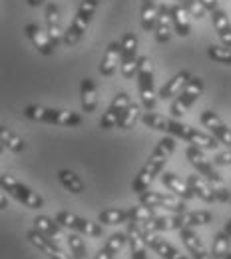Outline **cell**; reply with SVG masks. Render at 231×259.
I'll return each instance as SVG.
<instances>
[{"instance_id": "6da1fadb", "label": "cell", "mask_w": 231, "mask_h": 259, "mask_svg": "<svg viewBox=\"0 0 231 259\" xmlns=\"http://www.w3.org/2000/svg\"><path fill=\"white\" fill-rule=\"evenodd\" d=\"M142 122L148 128L156 130V132H164L165 136L181 138V140H186L190 144H196V146L203 148V150H215L219 146V140L215 136L205 134L201 130L190 126V124H183L177 118H165V116L156 114V112H144Z\"/></svg>"}, {"instance_id": "7a4b0ae2", "label": "cell", "mask_w": 231, "mask_h": 259, "mask_svg": "<svg viewBox=\"0 0 231 259\" xmlns=\"http://www.w3.org/2000/svg\"><path fill=\"white\" fill-rule=\"evenodd\" d=\"M175 152V138L173 136H164L158 146L154 148L152 156L148 158V162L144 163V167L137 171V176L132 182V192L135 194H144L146 190H150V184L156 180V176H162L164 165L171 158V154Z\"/></svg>"}, {"instance_id": "3957f363", "label": "cell", "mask_w": 231, "mask_h": 259, "mask_svg": "<svg viewBox=\"0 0 231 259\" xmlns=\"http://www.w3.org/2000/svg\"><path fill=\"white\" fill-rule=\"evenodd\" d=\"M186 156H188V160L190 163L198 169V174H201L207 182H209V186H211V190L215 192V197H217V201H221V203H225V201H231V192L229 188L225 186V182H223V178L213 169V165L211 162L205 158V154H203V148H199L196 144H190L188 146V150H186Z\"/></svg>"}, {"instance_id": "277c9868", "label": "cell", "mask_w": 231, "mask_h": 259, "mask_svg": "<svg viewBox=\"0 0 231 259\" xmlns=\"http://www.w3.org/2000/svg\"><path fill=\"white\" fill-rule=\"evenodd\" d=\"M28 120L42 122V124H52V126H66V128H78L82 124V116L76 112H64V110H54L46 108L40 104H30L22 112Z\"/></svg>"}, {"instance_id": "5b68a950", "label": "cell", "mask_w": 231, "mask_h": 259, "mask_svg": "<svg viewBox=\"0 0 231 259\" xmlns=\"http://www.w3.org/2000/svg\"><path fill=\"white\" fill-rule=\"evenodd\" d=\"M137 90H140V100L142 106L146 108V112H154L156 104H158V94H156V84H154V68H152V60L148 56H140L137 60Z\"/></svg>"}, {"instance_id": "8992f818", "label": "cell", "mask_w": 231, "mask_h": 259, "mask_svg": "<svg viewBox=\"0 0 231 259\" xmlns=\"http://www.w3.org/2000/svg\"><path fill=\"white\" fill-rule=\"evenodd\" d=\"M100 2L102 0H82L80 2V8H78L72 24L68 26V30L64 32V42L62 44L74 46V44H78L82 40V36L86 32V28H88V24H90V20H92V16H94Z\"/></svg>"}, {"instance_id": "52a82bcc", "label": "cell", "mask_w": 231, "mask_h": 259, "mask_svg": "<svg viewBox=\"0 0 231 259\" xmlns=\"http://www.w3.org/2000/svg\"><path fill=\"white\" fill-rule=\"evenodd\" d=\"M0 190L6 192V194H10L14 199H18L22 205H26V207H30V209H40V207H44L42 195H38L36 192H32L28 186L20 184V182H18L14 176H10V174H2V176H0Z\"/></svg>"}, {"instance_id": "ba28073f", "label": "cell", "mask_w": 231, "mask_h": 259, "mask_svg": "<svg viewBox=\"0 0 231 259\" xmlns=\"http://www.w3.org/2000/svg\"><path fill=\"white\" fill-rule=\"evenodd\" d=\"M133 224L137 226L142 237H144L146 243L150 245V249L156 251L162 259H190L188 255H183L175 245H171L167 239H164V237L160 235V231L152 229L148 224H142V222H133Z\"/></svg>"}, {"instance_id": "9c48e42d", "label": "cell", "mask_w": 231, "mask_h": 259, "mask_svg": "<svg viewBox=\"0 0 231 259\" xmlns=\"http://www.w3.org/2000/svg\"><path fill=\"white\" fill-rule=\"evenodd\" d=\"M203 94V80L199 76H192L190 82L183 86V90L173 98L171 106H169V112L173 118H181L196 102L199 100V96Z\"/></svg>"}, {"instance_id": "30bf717a", "label": "cell", "mask_w": 231, "mask_h": 259, "mask_svg": "<svg viewBox=\"0 0 231 259\" xmlns=\"http://www.w3.org/2000/svg\"><path fill=\"white\" fill-rule=\"evenodd\" d=\"M56 222L64 229H70V231H76L80 235H86V237H102L104 235V227L102 224H94L90 220H84L72 211H58L56 213Z\"/></svg>"}, {"instance_id": "8fae6325", "label": "cell", "mask_w": 231, "mask_h": 259, "mask_svg": "<svg viewBox=\"0 0 231 259\" xmlns=\"http://www.w3.org/2000/svg\"><path fill=\"white\" fill-rule=\"evenodd\" d=\"M140 203L146 205V207H154V209H169L173 213L188 211L186 209V199L177 197L175 194H164V192L146 190L144 194H140Z\"/></svg>"}, {"instance_id": "7c38bea8", "label": "cell", "mask_w": 231, "mask_h": 259, "mask_svg": "<svg viewBox=\"0 0 231 259\" xmlns=\"http://www.w3.org/2000/svg\"><path fill=\"white\" fill-rule=\"evenodd\" d=\"M122 62H120V72L124 78H132L137 72V38L133 32H126L122 36Z\"/></svg>"}, {"instance_id": "4fadbf2b", "label": "cell", "mask_w": 231, "mask_h": 259, "mask_svg": "<svg viewBox=\"0 0 231 259\" xmlns=\"http://www.w3.org/2000/svg\"><path fill=\"white\" fill-rule=\"evenodd\" d=\"M26 237H28V241L32 243L34 247H36L38 251H42L48 259H74V255H72L70 251H66V249L60 247L58 241L46 237V235L40 233L38 229H30Z\"/></svg>"}, {"instance_id": "5bb4252c", "label": "cell", "mask_w": 231, "mask_h": 259, "mask_svg": "<svg viewBox=\"0 0 231 259\" xmlns=\"http://www.w3.org/2000/svg\"><path fill=\"white\" fill-rule=\"evenodd\" d=\"M132 104V100L128 96V92H118L114 100H112V104L108 106V110L102 114V118H100V128L102 130H112L116 128L118 124H120V120H122V116H124V112L128 110V106Z\"/></svg>"}, {"instance_id": "9a60e30c", "label": "cell", "mask_w": 231, "mask_h": 259, "mask_svg": "<svg viewBox=\"0 0 231 259\" xmlns=\"http://www.w3.org/2000/svg\"><path fill=\"white\" fill-rule=\"evenodd\" d=\"M199 120H201V124H203L205 128L209 130L211 136H215V138L219 140V144L231 148V130L227 128V124H225L213 110H203L201 116H199Z\"/></svg>"}, {"instance_id": "2e32d148", "label": "cell", "mask_w": 231, "mask_h": 259, "mask_svg": "<svg viewBox=\"0 0 231 259\" xmlns=\"http://www.w3.org/2000/svg\"><path fill=\"white\" fill-rule=\"evenodd\" d=\"M44 20H46V34H48L50 42L54 44V48H58V44L64 42V32H62V24H60V10L54 2H50L46 6Z\"/></svg>"}, {"instance_id": "e0dca14e", "label": "cell", "mask_w": 231, "mask_h": 259, "mask_svg": "<svg viewBox=\"0 0 231 259\" xmlns=\"http://www.w3.org/2000/svg\"><path fill=\"white\" fill-rule=\"evenodd\" d=\"M179 235H181V241H183L186 249L190 251L192 259H213L207 253V249H205L201 237L196 233L194 227H181V229H179Z\"/></svg>"}, {"instance_id": "ac0fdd59", "label": "cell", "mask_w": 231, "mask_h": 259, "mask_svg": "<svg viewBox=\"0 0 231 259\" xmlns=\"http://www.w3.org/2000/svg\"><path fill=\"white\" fill-rule=\"evenodd\" d=\"M24 32H26L28 40L32 42V46L40 52V54L50 56V54L56 50V48H54V44L50 42V38H48L46 30H42V26H40V24H36V22L26 24V26H24Z\"/></svg>"}, {"instance_id": "d6986e66", "label": "cell", "mask_w": 231, "mask_h": 259, "mask_svg": "<svg viewBox=\"0 0 231 259\" xmlns=\"http://www.w3.org/2000/svg\"><path fill=\"white\" fill-rule=\"evenodd\" d=\"M126 245H128V231L126 233L116 231V233H112L106 239V243L98 249V253L94 255V259H114Z\"/></svg>"}, {"instance_id": "ffe728a7", "label": "cell", "mask_w": 231, "mask_h": 259, "mask_svg": "<svg viewBox=\"0 0 231 259\" xmlns=\"http://www.w3.org/2000/svg\"><path fill=\"white\" fill-rule=\"evenodd\" d=\"M120 62H122V42H110L106 48V54L102 58V64H100V74L106 78L114 76Z\"/></svg>"}, {"instance_id": "44dd1931", "label": "cell", "mask_w": 231, "mask_h": 259, "mask_svg": "<svg viewBox=\"0 0 231 259\" xmlns=\"http://www.w3.org/2000/svg\"><path fill=\"white\" fill-rule=\"evenodd\" d=\"M173 30V22H171V16H169V8L167 4H160V10H158V18H156V26H154V34H156V40L160 44L169 42Z\"/></svg>"}, {"instance_id": "7402d4cb", "label": "cell", "mask_w": 231, "mask_h": 259, "mask_svg": "<svg viewBox=\"0 0 231 259\" xmlns=\"http://www.w3.org/2000/svg\"><path fill=\"white\" fill-rule=\"evenodd\" d=\"M213 222V213L205 211V209H196V211H181L175 213V224H177V231L181 227H199L207 226Z\"/></svg>"}, {"instance_id": "603a6c76", "label": "cell", "mask_w": 231, "mask_h": 259, "mask_svg": "<svg viewBox=\"0 0 231 259\" xmlns=\"http://www.w3.org/2000/svg\"><path fill=\"white\" fill-rule=\"evenodd\" d=\"M162 184H164L171 194H175L177 197H181V199H186V201H190V199L196 197V194H194V192L190 190V186H188V180H181V178L175 176L173 171H162Z\"/></svg>"}, {"instance_id": "cb8c5ba5", "label": "cell", "mask_w": 231, "mask_h": 259, "mask_svg": "<svg viewBox=\"0 0 231 259\" xmlns=\"http://www.w3.org/2000/svg\"><path fill=\"white\" fill-rule=\"evenodd\" d=\"M34 229H38L40 233H44L46 237H50V239H54V241H66L68 235H64V227L60 226L56 220H52V218H48V215H36L34 218Z\"/></svg>"}, {"instance_id": "d4e9b609", "label": "cell", "mask_w": 231, "mask_h": 259, "mask_svg": "<svg viewBox=\"0 0 231 259\" xmlns=\"http://www.w3.org/2000/svg\"><path fill=\"white\" fill-rule=\"evenodd\" d=\"M190 78H192V74H190L188 70H181V72H177L175 76H171L164 86H162V90L158 92L160 100H164V102L165 100H173V98L183 90V86L190 82Z\"/></svg>"}, {"instance_id": "484cf974", "label": "cell", "mask_w": 231, "mask_h": 259, "mask_svg": "<svg viewBox=\"0 0 231 259\" xmlns=\"http://www.w3.org/2000/svg\"><path fill=\"white\" fill-rule=\"evenodd\" d=\"M133 220L132 207H108L98 213V222L102 226H118V224H130Z\"/></svg>"}, {"instance_id": "4316f807", "label": "cell", "mask_w": 231, "mask_h": 259, "mask_svg": "<svg viewBox=\"0 0 231 259\" xmlns=\"http://www.w3.org/2000/svg\"><path fill=\"white\" fill-rule=\"evenodd\" d=\"M186 180H188V186H190V190L196 194V197L203 199L205 203H213V201H217L215 192L211 190L209 182H207L201 174H192V176H188Z\"/></svg>"}, {"instance_id": "83f0119b", "label": "cell", "mask_w": 231, "mask_h": 259, "mask_svg": "<svg viewBox=\"0 0 231 259\" xmlns=\"http://www.w3.org/2000/svg\"><path fill=\"white\" fill-rule=\"evenodd\" d=\"M80 104L86 114H92L98 106V90H96V82L92 78H84L80 82Z\"/></svg>"}, {"instance_id": "f1b7e54d", "label": "cell", "mask_w": 231, "mask_h": 259, "mask_svg": "<svg viewBox=\"0 0 231 259\" xmlns=\"http://www.w3.org/2000/svg\"><path fill=\"white\" fill-rule=\"evenodd\" d=\"M128 245H130V253H132V259H148V243H146V239L142 237V233H140V229L137 226L130 222L128 224Z\"/></svg>"}, {"instance_id": "f546056e", "label": "cell", "mask_w": 231, "mask_h": 259, "mask_svg": "<svg viewBox=\"0 0 231 259\" xmlns=\"http://www.w3.org/2000/svg\"><path fill=\"white\" fill-rule=\"evenodd\" d=\"M167 8H169V16H171V22H173V30H175V34L181 36V38L190 36V32H192V26H190V14H188L177 2L167 4Z\"/></svg>"}, {"instance_id": "4dcf8cb0", "label": "cell", "mask_w": 231, "mask_h": 259, "mask_svg": "<svg viewBox=\"0 0 231 259\" xmlns=\"http://www.w3.org/2000/svg\"><path fill=\"white\" fill-rule=\"evenodd\" d=\"M211 22H213V28H215L217 36L221 38V42L227 48H231V22L227 18V14L221 8H217V10L211 12Z\"/></svg>"}, {"instance_id": "1f68e13d", "label": "cell", "mask_w": 231, "mask_h": 259, "mask_svg": "<svg viewBox=\"0 0 231 259\" xmlns=\"http://www.w3.org/2000/svg\"><path fill=\"white\" fill-rule=\"evenodd\" d=\"M160 4L158 0H142V28L146 32H154Z\"/></svg>"}, {"instance_id": "d6a6232c", "label": "cell", "mask_w": 231, "mask_h": 259, "mask_svg": "<svg viewBox=\"0 0 231 259\" xmlns=\"http://www.w3.org/2000/svg\"><path fill=\"white\" fill-rule=\"evenodd\" d=\"M0 144H2L6 150L14 152V154H18V152H24V148H26L24 140H22L18 134H14V132H12L10 128H6L4 124L0 126Z\"/></svg>"}, {"instance_id": "836d02e7", "label": "cell", "mask_w": 231, "mask_h": 259, "mask_svg": "<svg viewBox=\"0 0 231 259\" xmlns=\"http://www.w3.org/2000/svg\"><path fill=\"white\" fill-rule=\"evenodd\" d=\"M58 180H60V184L66 188L70 194H82L84 192V182L80 180V176H76L74 171H70V169H60L58 171Z\"/></svg>"}, {"instance_id": "e575fe53", "label": "cell", "mask_w": 231, "mask_h": 259, "mask_svg": "<svg viewBox=\"0 0 231 259\" xmlns=\"http://www.w3.org/2000/svg\"><path fill=\"white\" fill-rule=\"evenodd\" d=\"M229 241H231L229 233H225V231L215 233V237H213V247H211V257L225 259V255L229 253Z\"/></svg>"}, {"instance_id": "d590c367", "label": "cell", "mask_w": 231, "mask_h": 259, "mask_svg": "<svg viewBox=\"0 0 231 259\" xmlns=\"http://www.w3.org/2000/svg\"><path fill=\"white\" fill-rule=\"evenodd\" d=\"M142 106L140 104H135L132 102L130 106H128V110L124 112V116H122V120H120V124H118V128L120 130H130L135 126V122L137 120H142Z\"/></svg>"}, {"instance_id": "8d00e7d4", "label": "cell", "mask_w": 231, "mask_h": 259, "mask_svg": "<svg viewBox=\"0 0 231 259\" xmlns=\"http://www.w3.org/2000/svg\"><path fill=\"white\" fill-rule=\"evenodd\" d=\"M66 245H68V251L74 255V259H86V243L82 239L80 233H68L66 237Z\"/></svg>"}, {"instance_id": "74e56055", "label": "cell", "mask_w": 231, "mask_h": 259, "mask_svg": "<svg viewBox=\"0 0 231 259\" xmlns=\"http://www.w3.org/2000/svg\"><path fill=\"white\" fill-rule=\"evenodd\" d=\"M207 56L213 62H217V64L231 66V48H227V46H215V44H211L207 48Z\"/></svg>"}, {"instance_id": "f35d334b", "label": "cell", "mask_w": 231, "mask_h": 259, "mask_svg": "<svg viewBox=\"0 0 231 259\" xmlns=\"http://www.w3.org/2000/svg\"><path fill=\"white\" fill-rule=\"evenodd\" d=\"M175 2H177V4H179V6H181V8H183L192 18H196V20L203 18V16H205V12H207V10L199 4L198 0H175Z\"/></svg>"}, {"instance_id": "ab89813d", "label": "cell", "mask_w": 231, "mask_h": 259, "mask_svg": "<svg viewBox=\"0 0 231 259\" xmlns=\"http://www.w3.org/2000/svg\"><path fill=\"white\" fill-rule=\"evenodd\" d=\"M213 163H215V165H231V148H227L225 152H219V154H215V158H213Z\"/></svg>"}, {"instance_id": "60d3db41", "label": "cell", "mask_w": 231, "mask_h": 259, "mask_svg": "<svg viewBox=\"0 0 231 259\" xmlns=\"http://www.w3.org/2000/svg\"><path fill=\"white\" fill-rule=\"evenodd\" d=\"M198 2L205 8V10H209V12H213V10L219 8V6H217V0H198Z\"/></svg>"}, {"instance_id": "b9f144b4", "label": "cell", "mask_w": 231, "mask_h": 259, "mask_svg": "<svg viewBox=\"0 0 231 259\" xmlns=\"http://www.w3.org/2000/svg\"><path fill=\"white\" fill-rule=\"evenodd\" d=\"M44 2H46V0H28V4L34 6V8H36V6H40V4H44Z\"/></svg>"}, {"instance_id": "7bdbcfd3", "label": "cell", "mask_w": 231, "mask_h": 259, "mask_svg": "<svg viewBox=\"0 0 231 259\" xmlns=\"http://www.w3.org/2000/svg\"><path fill=\"white\" fill-rule=\"evenodd\" d=\"M223 231H225V233H229V235H231V218L227 220V222H225V226H223Z\"/></svg>"}, {"instance_id": "ee69618b", "label": "cell", "mask_w": 231, "mask_h": 259, "mask_svg": "<svg viewBox=\"0 0 231 259\" xmlns=\"http://www.w3.org/2000/svg\"><path fill=\"white\" fill-rule=\"evenodd\" d=\"M225 259H231V251L227 253V255H225Z\"/></svg>"}]
</instances>
